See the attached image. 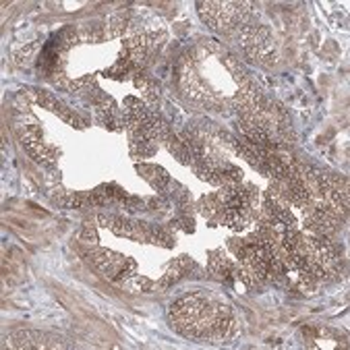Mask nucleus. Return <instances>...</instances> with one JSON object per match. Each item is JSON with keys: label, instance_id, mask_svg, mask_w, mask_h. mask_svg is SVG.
I'll return each instance as SVG.
<instances>
[{"label": "nucleus", "instance_id": "1", "mask_svg": "<svg viewBox=\"0 0 350 350\" xmlns=\"http://www.w3.org/2000/svg\"><path fill=\"white\" fill-rule=\"evenodd\" d=\"M168 319L178 334L209 342L228 340L234 327L230 307L205 295H193L176 301L170 307Z\"/></svg>", "mask_w": 350, "mask_h": 350}, {"label": "nucleus", "instance_id": "2", "mask_svg": "<svg viewBox=\"0 0 350 350\" xmlns=\"http://www.w3.org/2000/svg\"><path fill=\"white\" fill-rule=\"evenodd\" d=\"M201 19L214 29H241L251 17V3H199Z\"/></svg>", "mask_w": 350, "mask_h": 350}, {"label": "nucleus", "instance_id": "3", "mask_svg": "<svg viewBox=\"0 0 350 350\" xmlns=\"http://www.w3.org/2000/svg\"><path fill=\"white\" fill-rule=\"evenodd\" d=\"M241 44L253 60H257L265 66H271L273 62H278L275 42L265 27L249 25V23L243 25L241 27Z\"/></svg>", "mask_w": 350, "mask_h": 350}, {"label": "nucleus", "instance_id": "4", "mask_svg": "<svg viewBox=\"0 0 350 350\" xmlns=\"http://www.w3.org/2000/svg\"><path fill=\"white\" fill-rule=\"evenodd\" d=\"M23 146H25V150H27L38 162H46V164H54V162H56L58 152H56L52 146H48V144L44 142V137H42V133H40L38 126H29V129H27V133H25V137H23Z\"/></svg>", "mask_w": 350, "mask_h": 350}]
</instances>
